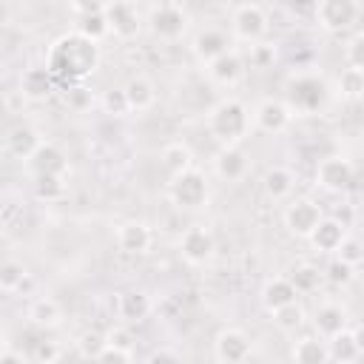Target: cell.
I'll list each match as a JSON object with an SVG mask.
<instances>
[{
    "label": "cell",
    "instance_id": "1",
    "mask_svg": "<svg viewBox=\"0 0 364 364\" xmlns=\"http://www.w3.org/2000/svg\"><path fill=\"white\" fill-rule=\"evenodd\" d=\"M46 65L51 68L57 82H65V85L82 82L100 65V46H97V40H91L80 31L63 34L51 43Z\"/></svg>",
    "mask_w": 364,
    "mask_h": 364
},
{
    "label": "cell",
    "instance_id": "2",
    "mask_svg": "<svg viewBox=\"0 0 364 364\" xmlns=\"http://www.w3.org/2000/svg\"><path fill=\"white\" fill-rule=\"evenodd\" d=\"M208 128L219 142L236 145L250 131V111L242 100H233V97L219 100L208 114Z\"/></svg>",
    "mask_w": 364,
    "mask_h": 364
},
{
    "label": "cell",
    "instance_id": "3",
    "mask_svg": "<svg viewBox=\"0 0 364 364\" xmlns=\"http://www.w3.org/2000/svg\"><path fill=\"white\" fill-rule=\"evenodd\" d=\"M168 199L182 208V210H196L208 202V179L202 171L191 168L179 176H171V185H168Z\"/></svg>",
    "mask_w": 364,
    "mask_h": 364
},
{
    "label": "cell",
    "instance_id": "4",
    "mask_svg": "<svg viewBox=\"0 0 364 364\" xmlns=\"http://www.w3.org/2000/svg\"><path fill=\"white\" fill-rule=\"evenodd\" d=\"M324 97H327V85L321 77L299 74L287 85V105L293 111H316L324 102Z\"/></svg>",
    "mask_w": 364,
    "mask_h": 364
},
{
    "label": "cell",
    "instance_id": "5",
    "mask_svg": "<svg viewBox=\"0 0 364 364\" xmlns=\"http://www.w3.org/2000/svg\"><path fill=\"white\" fill-rule=\"evenodd\" d=\"M353 176H355V168L347 156H324L316 165V182H318V188H324L330 193L347 191L353 185Z\"/></svg>",
    "mask_w": 364,
    "mask_h": 364
},
{
    "label": "cell",
    "instance_id": "6",
    "mask_svg": "<svg viewBox=\"0 0 364 364\" xmlns=\"http://www.w3.org/2000/svg\"><path fill=\"white\" fill-rule=\"evenodd\" d=\"M213 250H216V239L202 225H191L179 236V253H182V259L188 264H205V262H210L213 259Z\"/></svg>",
    "mask_w": 364,
    "mask_h": 364
},
{
    "label": "cell",
    "instance_id": "7",
    "mask_svg": "<svg viewBox=\"0 0 364 364\" xmlns=\"http://www.w3.org/2000/svg\"><path fill=\"white\" fill-rule=\"evenodd\" d=\"M148 26L159 40H179L185 34V28H188V14L176 3H162V6H156L151 11Z\"/></svg>",
    "mask_w": 364,
    "mask_h": 364
},
{
    "label": "cell",
    "instance_id": "8",
    "mask_svg": "<svg viewBox=\"0 0 364 364\" xmlns=\"http://www.w3.org/2000/svg\"><path fill=\"white\" fill-rule=\"evenodd\" d=\"M230 26H233V34L239 40L256 43L267 31V14L259 3H242V6H236L233 17H230Z\"/></svg>",
    "mask_w": 364,
    "mask_h": 364
},
{
    "label": "cell",
    "instance_id": "9",
    "mask_svg": "<svg viewBox=\"0 0 364 364\" xmlns=\"http://www.w3.org/2000/svg\"><path fill=\"white\" fill-rule=\"evenodd\" d=\"M321 219H324L321 216V208L313 199H293L284 208V228L293 236H301V239H310V233L318 228Z\"/></svg>",
    "mask_w": 364,
    "mask_h": 364
},
{
    "label": "cell",
    "instance_id": "10",
    "mask_svg": "<svg viewBox=\"0 0 364 364\" xmlns=\"http://www.w3.org/2000/svg\"><path fill=\"white\" fill-rule=\"evenodd\" d=\"M358 17V3L355 0H318L316 6V20L324 31H344L353 26Z\"/></svg>",
    "mask_w": 364,
    "mask_h": 364
},
{
    "label": "cell",
    "instance_id": "11",
    "mask_svg": "<svg viewBox=\"0 0 364 364\" xmlns=\"http://www.w3.org/2000/svg\"><path fill=\"white\" fill-rule=\"evenodd\" d=\"M213 355L216 361H225V364H239L250 355V338L245 330L239 327H225L216 333L213 338Z\"/></svg>",
    "mask_w": 364,
    "mask_h": 364
},
{
    "label": "cell",
    "instance_id": "12",
    "mask_svg": "<svg viewBox=\"0 0 364 364\" xmlns=\"http://www.w3.org/2000/svg\"><path fill=\"white\" fill-rule=\"evenodd\" d=\"M290 119H293V108L284 100H273V97L262 100L253 111V125L264 134H282L290 125Z\"/></svg>",
    "mask_w": 364,
    "mask_h": 364
},
{
    "label": "cell",
    "instance_id": "13",
    "mask_svg": "<svg viewBox=\"0 0 364 364\" xmlns=\"http://www.w3.org/2000/svg\"><path fill=\"white\" fill-rule=\"evenodd\" d=\"M108 14V26H111V34L119 37V40H131L139 34V11L134 3L128 0H111V6L105 9Z\"/></svg>",
    "mask_w": 364,
    "mask_h": 364
},
{
    "label": "cell",
    "instance_id": "14",
    "mask_svg": "<svg viewBox=\"0 0 364 364\" xmlns=\"http://www.w3.org/2000/svg\"><path fill=\"white\" fill-rule=\"evenodd\" d=\"M151 242H154V233H151V228H148L145 222H139V219L122 222V225L117 228V247H119L122 253H131V256L148 253Z\"/></svg>",
    "mask_w": 364,
    "mask_h": 364
},
{
    "label": "cell",
    "instance_id": "15",
    "mask_svg": "<svg viewBox=\"0 0 364 364\" xmlns=\"http://www.w3.org/2000/svg\"><path fill=\"white\" fill-rule=\"evenodd\" d=\"M26 168L31 171V173H68V159H65V154L60 151V145H54V142H40V148L26 159Z\"/></svg>",
    "mask_w": 364,
    "mask_h": 364
},
{
    "label": "cell",
    "instance_id": "16",
    "mask_svg": "<svg viewBox=\"0 0 364 364\" xmlns=\"http://www.w3.org/2000/svg\"><path fill=\"white\" fill-rule=\"evenodd\" d=\"M242 74H245V60L233 48H228L225 54H219L216 60L208 63V77L219 85H233L242 80Z\"/></svg>",
    "mask_w": 364,
    "mask_h": 364
},
{
    "label": "cell",
    "instance_id": "17",
    "mask_svg": "<svg viewBox=\"0 0 364 364\" xmlns=\"http://www.w3.org/2000/svg\"><path fill=\"white\" fill-rule=\"evenodd\" d=\"M54 85H57V77L51 74L48 65H43V68H26L20 74V94L26 100H34V102L37 100H46L54 91Z\"/></svg>",
    "mask_w": 364,
    "mask_h": 364
},
{
    "label": "cell",
    "instance_id": "18",
    "mask_svg": "<svg viewBox=\"0 0 364 364\" xmlns=\"http://www.w3.org/2000/svg\"><path fill=\"white\" fill-rule=\"evenodd\" d=\"M213 171H216V176L225 179V182L242 179L245 171H247V156H245V151H242L239 145H225V148L216 154V159H213Z\"/></svg>",
    "mask_w": 364,
    "mask_h": 364
},
{
    "label": "cell",
    "instance_id": "19",
    "mask_svg": "<svg viewBox=\"0 0 364 364\" xmlns=\"http://www.w3.org/2000/svg\"><path fill=\"white\" fill-rule=\"evenodd\" d=\"M347 239V228L338 219H321L318 228L310 233V245L316 253H336Z\"/></svg>",
    "mask_w": 364,
    "mask_h": 364
},
{
    "label": "cell",
    "instance_id": "20",
    "mask_svg": "<svg viewBox=\"0 0 364 364\" xmlns=\"http://www.w3.org/2000/svg\"><path fill=\"white\" fill-rule=\"evenodd\" d=\"M191 48H193L196 60H202V63L208 65L210 60H216L219 54H225V51L230 48V40H228V34L219 31V28H202V31L193 37Z\"/></svg>",
    "mask_w": 364,
    "mask_h": 364
},
{
    "label": "cell",
    "instance_id": "21",
    "mask_svg": "<svg viewBox=\"0 0 364 364\" xmlns=\"http://www.w3.org/2000/svg\"><path fill=\"white\" fill-rule=\"evenodd\" d=\"M296 296H299V290L293 287V282L287 276H273L262 287V304H264L267 313H276L279 307L296 301Z\"/></svg>",
    "mask_w": 364,
    "mask_h": 364
},
{
    "label": "cell",
    "instance_id": "22",
    "mask_svg": "<svg viewBox=\"0 0 364 364\" xmlns=\"http://www.w3.org/2000/svg\"><path fill=\"white\" fill-rule=\"evenodd\" d=\"M148 313H151L148 293H142V290H125V293H119V299H117V316L122 321L139 324V321L148 318Z\"/></svg>",
    "mask_w": 364,
    "mask_h": 364
},
{
    "label": "cell",
    "instance_id": "23",
    "mask_svg": "<svg viewBox=\"0 0 364 364\" xmlns=\"http://www.w3.org/2000/svg\"><path fill=\"white\" fill-rule=\"evenodd\" d=\"M28 321L34 327H43V330L60 327L63 324V307H60V301L51 299V296H37L28 304Z\"/></svg>",
    "mask_w": 364,
    "mask_h": 364
},
{
    "label": "cell",
    "instance_id": "24",
    "mask_svg": "<svg viewBox=\"0 0 364 364\" xmlns=\"http://www.w3.org/2000/svg\"><path fill=\"white\" fill-rule=\"evenodd\" d=\"M40 134L31 128V125H14L9 134H6V151L17 159H28L37 148H40Z\"/></svg>",
    "mask_w": 364,
    "mask_h": 364
},
{
    "label": "cell",
    "instance_id": "25",
    "mask_svg": "<svg viewBox=\"0 0 364 364\" xmlns=\"http://www.w3.org/2000/svg\"><path fill=\"white\" fill-rule=\"evenodd\" d=\"M262 188H264V193L270 196V199H287L290 193H293V188H296V176H293V171L290 168H284V165H270L267 171H264V176H262Z\"/></svg>",
    "mask_w": 364,
    "mask_h": 364
},
{
    "label": "cell",
    "instance_id": "26",
    "mask_svg": "<svg viewBox=\"0 0 364 364\" xmlns=\"http://www.w3.org/2000/svg\"><path fill=\"white\" fill-rule=\"evenodd\" d=\"M122 88H125L131 111H148L156 102V88H154V82L145 74H134Z\"/></svg>",
    "mask_w": 364,
    "mask_h": 364
},
{
    "label": "cell",
    "instance_id": "27",
    "mask_svg": "<svg viewBox=\"0 0 364 364\" xmlns=\"http://www.w3.org/2000/svg\"><path fill=\"white\" fill-rule=\"evenodd\" d=\"M313 324H316L318 336L330 338L333 333H338V330L347 327V310H344L341 304H336V301H327V304H321V307L316 310Z\"/></svg>",
    "mask_w": 364,
    "mask_h": 364
},
{
    "label": "cell",
    "instance_id": "28",
    "mask_svg": "<svg viewBox=\"0 0 364 364\" xmlns=\"http://www.w3.org/2000/svg\"><path fill=\"white\" fill-rule=\"evenodd\" d=\"M327 350H330V361H355L361 355V347H358V336L355 330H338L327 338Z\"/></svg>",
    "mask_w": 364,
    "mask_h": 364
},
{
    "label": "cell",
    "instance_id": "29",
    "mask_svg": "<svg viewBox=\"0 0 364 364\" xmlns=\"http://www.w3.org/2000/svg\"><path fill=\"white\" fill-rule=\"evenodd\" d=\"M159 159H162V168H165L171 176H179V173H185V171L193 168V151H191L185 142H168V145L162 148Z\"/></svg>",
    "mask_w": 364,
    "mask_h": 364
},
{
    "label": "cell",
    "instance_id": "30",
    "mask_svg": "<svg viewBox=\"0 0 364 364\" xmlns=\"http://www.w3.org/2000/svg\"><path fill=\"white\" fill-rule=\"evenodd\" d=\"M290 358L296 364H324V361H330V350H327V341H318V338L307 336V338L293 344Z\"/></svg>",
    "mask_w": 364,
    "mask_h": 364
},
{
    "label": "cell",
    "instance_id": "31",
    "mask_svg": "<svg viewBox=\"0 0 364 364\" xmlns=\"http://www.w3.org/2000/svg\"><path fill=\"white\" fill-rule=\"evenodd\" d=\"M65 193V176L63 173H34V196L54 202Z\"/></svg>",
    "mask_w": 364,
    "mask_h": 364
},
{
    "label": "cell",
    "instance_id": "32",
    "mask_svg": "<svg viewBox=\"0 0 364 364\" xmlns=\"http://www.w3.org/2000/svg\"><path fill=\"white\" fill-rule=\"evenodd\" d=\"M287 279L293 282V287H296L299 293H313V290H318V284H321L324 273H321L316 264L301 262V264H296V267L290 270V276H287Z\"/></svg>",
    "mask_w": 364,
    "mask_h": 364
},
{
    "label": "cell",
    "instance_id": "33",
    "mask_svg": "<svg viewBox=\"0 0 364 364\" xmlns=\"http://www.w3.org/2000/svg\"><path fill=\"white\" fill-rule=\"evenodd\" d=\"M338 94L344 97V100H361L364 97V68H344L341 74H338Z\"/></svg>",
    "mask_w": 364,
    "mask_h": 364
},
{
    "label": "cell",
    "instance_id": "34",
    "mask_svg": "<svg viewBox=\"0 0 364 364\" xmlns=\"http://www.w3.org/2000/svg\"><path fill=\"white\" fill-rule=\"evenodd\" d=\"M26 279H28V270L20 262L9 259V262L0 264V290L3 293H17L26 284Z\"/></svg>",
    "mask_w": 364,
    "mask_h": 364
},
{
    "label": "cell",
    "instance_id": "35",
    "mask_svg": "<svg viewBox=\"0 0 364 364\" xmlns=\"http://www.w3.org/2000/svg\"><path fill=\"white\" fill-rule=\"evenodd\" d=\"M77 31L100 43V40H102L105 34H111V26H108V14H105V11H94V14H80V26H77Z\"/></svg>",
    "mask_w": 364,
    "mask_h": 364
},
{
    "label": "cell",
    "instance_id": "36",
    "mask_svg": "<svg viewBox=\"0 0 364 364\" xmlns=\"http://www.w3.org/2000/svg\"><path fill=\"white\" fill-rule=\"evenodd\" d=\"M270 316H273L276 327H279V330H284V333H296V330L304 324V310H301V304H299V301H290V304L279 307V310H276V313H270Z\"/></svg>",
    "mask_w": 364,
    "mask_h": 364
},
{
    "label": "cell",
    "instance_id": "37",
    "mask_svg": "<svg viewBox=\"0 0 364 364\" xmlns=\"http://www.w3.org/2000/svg\"><path fill=\"white\" fill-rule=\"evenodd\" d=\"M100 102H102V111L111 114V117H125L131 111L128 97H125V88H108Z\"/></svg>",
    "mask_w": 364,
    "mask_h": 364
},
{
    "label": "cell",
    "instance_id": "38",
    "mask_svg": "<svg viewBox=\"0 0 364 364\" xmlns=\"http://www.w3.org/2000/svg\"><path fill=\"white\" fill-rule=\"evenodd\" d=\"M353 270H355V267H353L350 262H344V259H338V256H336V259L327 264L324 279H327L330 284H336V287H344V284H350V282H353V276H355Z\"/></svg>",
    "mask_w": 364,
    "mask_h": 364
},
{
    "label": "cell",
    "instance_id": "39",
    "mask_svg": "<svg viewBox=\"0 0 364 364\" xmlns=\"http://www.w3.org/2000/svg\"><path fill=\"white\" fill-rule=\"evenodd\" d=\"M60 355H63L60 344H57V341H48V338L34 341V344H31V353H28V358H31L34 364H54Z\"/></svg>",
    "mask_w": 364,
    "mask_h": 364
},
{
    "label": "cell",
    "instance_id": "40",
    "mask_svg": "<svg viewBox=\"0 0 364 364\" xmlns=\"http://www.w3.org/2000/svg\"><path fill=\"white\" fill-rule=\"evenodd\" d=\"M91 102H94L91 88H85L82 82L65 85V105H68L71 111H85V108H91Z\"/></svg>",
    "mask_w": 364,
    "mask_h": 364
},
{
    "label": "cell",
    "instance_id": "41",
    "mask_svg": "<svg viewBox=\"0 0 364 364\" xmlns=\"http://www.w3.org/2000/svg\"><path fill=\"white\" fill-rule=\"evenodd\" d=\"M97 361H117V364H128V361H134V350H131V347H119V344L105 341V344H102V350H100V355H97Z\"/></svg>",
    "mask_w": 364,
    "mask_h": 364
},
{
    "label": "cell",
    "instance_id": "42",
    "mask_svg": "<svg viewBox=\"0 0 364 364\" xmlns=\"http://www.w3.org/2000/svg\"><path fill=\"white\" fill-rule=\"evenodd\" d=\"M102 344H105V336H100V333H82L80 341H77L80 355H82V358H94V361H97Z\"/></svg>",
    "mask_w": 364,
    "mask_h": 364
},
{
    "label": "cell",
    "instance_id": "43",
    "mask_svg": "<svg viewBox=\"0 0 364 364\" xmlns=\"http://www.w3.org/2000/svg\"><path fill=\"white\" fill-rule=\"evenodd\" d=\"M336 256H338V259H344V262H350V264L355 267V264H358V262L364 259V245H361L358 239L347 236V239L341 242V247L336 250Z\"/></svg>",
    "mask_w": 364,
    "mask_h": 364
},
{
    "label": "cell",
    "instance_id": "44",
    "mask_svg": "<svg viewBox=\"0 0 364 364\" xmlns=\"http://www.w3.org/2000/svg\"><path fill=\"white\" fill-rule=\"evenodd\" d=\"M347 63L353 65V68H364V34H358V37H353L350 43H347Z\"/></svg>",
    "mask_w": 364,
    "mask_h": 364
},
{
    "label": "cell",
    "instance_id": "45",
    "mask_svg": "<svg viewBox=\"0 0 364 364\" xmlns=\"http://www.w3.org/2000/svg\"><path fill=\"white\" fill-rule=\"evenodd\" d=\"M111 6V0H71V9L77 14H94V11H105Z\"/></svg>",
    "mask_w": 364,
    "mask_h": 364
},
{
    "label": "cell",
    "instance_id": "46",
    "mask_svg": "<svg viewBox=\"0 0 364 364\" xmlns=\"http://www.w3.org/2000/svg\"><path fill=\"white\" fill-rule=\"evenodd\" d=\"M26 361H31L26 353H20L9 341H3V347H0V364H26Z\"/></svg>",
    "mask_w": 364,
    "mask_h": 364
},
{
    "label": "cell",
    "instance_id": "47",
    "mask_svg": "<svg viewBox=\"0 0 364 364\" xmlns=\"http://www.w3.org/2000/svg\"><path fill=\"white\" fill-rule=\"evenodd\" d=\"M151 364H159V361H182V353L179 350H171V347H159L148 355Z\"/></svg>",
    "mask_w": 364,
    "mask_h": 364
},
{
    "label": "cell",
    "instance_id": "48",
    "mask_svg": "<svg viewBox=\"0 0 364 364\" xmlns=\"http://www.w3.org/2000/svg\"><path fill=\"white\" fill-rule=\"evenodd\" d=\"M105 341H111V344H119V347H131V333L128 330H122V327H114V330H108V336H105Z\"/></svg>",
    "mask_w": 364,
    "mask_h": 364
},
{
    "label": "cell",
    "instance_id": "49",
    "mask_svg": "<svg viewBox=\"0 0 364 364\" xmlns=\"http://www.w3.org/2000/svg\"><path fill=\"white\" fill-rule=\"evenodd\" d=\"M355 336H358V347H361V355H364V330H355Z\"/></svg>",
    "mask_w": 364,
    "mask_h": 364
}]
</instances>
